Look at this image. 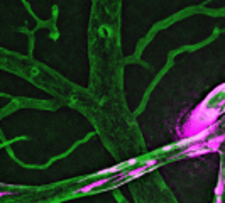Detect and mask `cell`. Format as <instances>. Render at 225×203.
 <instances>
[{
    "label": "cell",
    "mask_w": 225,
    "mask_h": 203,
    "mask_svg": "<svg viewBox=\"0 0 225 203\" xmlns=\"http://www.w3.org/2000/svg\"><path fill=\"white\" fill-rule=\"evenodd\" d=\"M220 112H222L220 108H210V110L205 112V103L198 105L193 110V114H191L190 120L184 124L183 130H180V136L181 137H195L203 129L215 124L220 117Z\"/></svg>",
    "instance_id": "cell-1"
},
{
    "label": "cell",
    "mask_w": 225,
    "mask_h": 203,
    "mask_svg": "<svg viewBox=\"0 0 225 203\" xmlns=\"http://www.w3.org/2000/svg\"><path fill=\"white\" fill-rule=\"evenodd\" d=\"M223 140H225V136H223V134H220V136L213 137V139H208V140H203V142H205V146L208 147L210 152H215V151L220 149V146H222Z\"/></svg>",
    "instance_id": "cell-2"
},
{
    "label": "cell",
    "mask_w": 225,
    "mask_h": 203,
    "mask_svg": "<svg viewBox=\"0 0 225 203\" xmlns=\"http://www.w3.org/2000/svg\"><path fill=\"white\" fill-rule=\"evenodd\" d=\"M105 183H108V178L107 179H98V181H95V183H90V184H86V186H81L80 188V193H88V191H92V190H95V188H98L102 186V184H105Z\"/></svg>",
    "instance_id": "cell-3"
},
{
    "label": "cell",
    "mask_w": 225,
    "mask_h": 203,
    "mask_svg": "<svg viewBox=\"0 0 225 203\" xmlns=\"http://www.w3.org/2000/svg\"><path fill=\"white\" fill-rule=\"evenodd\" d=\"M223 188H225V176H223V175H220L219 183H217V186H215V197H217V201H222Z\"/></svg>",
    "instance_id": "cell-4"
},
{
    "label": "cell",
    "mask_w": 225,
    "mask_h": 203,
    "mask_svg": "<svg viewBox=\"0 0 225 203\" xmlns=\"http://www.w3.org/2000/svg\"><path fill=\"white\" fill-rule=\"evenodd\" d=\"M147 171H149V168H147V166L139 168V169H136V171H130L129 173V179H132V178H139V176H142L144 173H147Z\"/></svg>",
    "instance_id": "cell-5"
},
{
    "label": "cell",
    "mask_w": 225,
    "mask_h": 203,
    "mask_svg": "<svg viewBox=\"0 0 225 203\" xmlns=\"http://www.w3.org/2000/svg\"><path fill=\"white\" fill-rule=\"evenodd\" d=\"M156 162H158V159H156V158H154V159H149V161L146 162V166H147V168H151V166H154Z\"/></svg>",
    "instance_id": "cell-6"
},
{
    "label": "cell",
    "mask_w": 225,
    "mask_h": 203,
    "mask_svg": "<svg viewBox=\"0 0 225 203\" xmlns=\"http://www.w3.org/2000/svg\"><path fill=\"white\" fill-rule=\"evenodd\" d=\"M7 195H9L7 191H0V198H2V197H7Z\"/></svg>",
    "instance_id": "cell-7"
}]
</instances>
